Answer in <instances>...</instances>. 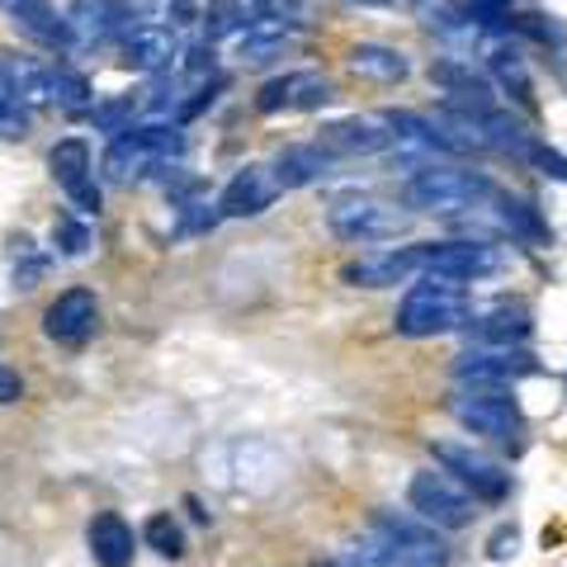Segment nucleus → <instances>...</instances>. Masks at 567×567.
Returning <instances> with one entry per match:
<instances>
[{
	"instance_id": "nucleus-1",
	"label": "nucleus",
	"mask_w": 567,
	"mask_h": 567,
	"mask_svg": "<svg viewBox=\"0 0 567 567\" xmlns=\"http://www.w3.org/2000/svg\"><path fill=\"white\" fill-rule=\"evenodd\" d=\"M468 293L458 279H440V275H425L421 284L402 293V303L393 312V331L406 336V341H425V336H445L468 327Z\"/></svg>"
},
{
	"instance_id": "nucleus-2",
	"label": "nucleus",
	"mask_w": 567,
	"mask_h": 567,
	"mask_svg": "<svg viewBox=\"0 0 567 567\" xmlns=\"http://www.w3.org/2000/svg\"><path fill=\"white\" fill-rule=\"evenodd\" d=\"M492 181L477 171H450V166H421L412 181H406L402 199L406 208L431 213V218H454V213H468L483 199H492Z\"/></svg>"
},
{
	"instance_id": "nucleus-3",
	"label": "nucleus",
	"mask_w": 567,
	"mask_h": 567,
	"mask_svg": "<svg viewBox=\"0 0 567 567\" xmlns=\"http://www.w3.org/2000/svg\"><path fill=\"white\" fill-rule=\"evenodd\" d=\"M450 412L458 416V425H468L473 435H487V440H516L525 431L520 402L502 383H464L450 398Z\"/></svg>"
},
{
	"instance_id": "nucleus-4",
	"label": "nucleus",
	"mask_w": 567,
	"mask_h": 567,
	"mask_svg": "<svg viewBox=\"0 0 567 567\" xmlns=\"http://www.w3.org/2000/svg\"><path fill=\"white\" fill-rule=\"evenodd\" d=\"M327 227H331V237H341L350 246H369V241H393L406 227V213L369 199V194H341L327 208Z\"/></svg>"
},
{
	"instance_id": "nucleus-5",
	"label": "nucleus",
	"mask_w": 567,
	"mask_h": 567,
	"mask_svg": "<svg viewBox=\"0 0 567 567\" xmlns=\"http://www.w3.org/2000/svg\"><path fill=\"white\" fill-rule=\"evenodd\" d=\"M406 502L421 520H431L440 529H464L473 516H477V496L458 483L454 473H416L412 483H406Z\"/></svg>"
},
{
	"instance_id": "nucleus-6",
	"label": "nucleus",
	"mask_w": 567,
	"mask_h": 567,
	"mask_svg": "<svg viewBox=\"0 0 567 567\" xmlns=\"http://www.w3.org/2000/svg\"><path fill=\"white\" fill-rule=\"evenodd\" d=\"M435 454V464L454 473L458 483H464L477 502H506V492H511V473L496 464V458H487L483 450H473V445H458V440H435L431 445Z\"/></svg>"
},
{
	"instance_id": "nucleus-7",
	"label": "nucleus",
	"mask_w": 567,
	"mask_h": 567,
	"mask_svg": "<svg viewBox=\"0 0 567 567\" xmlns=\"http://www.w3.org/2000/svg\"><path fill=\"white\" fill-rule=\"evenodd\" d=\"M374 535L393 548L406 567H450V544L435 535L431 520H412V516L379 511V516H374Z\"/></svg>"
},
{
	"instance_id": "nucleus-8",
	"label": "nucleus",
	"mask_w": 567,
	"mask_h": 567,
	"mask_svg": "<svg viewBox=\"0 0 567 567\" xmlns=\"http://www.w3.org/2000/svg\"><path fill=\"white\" fill-rule=\"evenodd\" d=\"M529 374H539V360L529 350H520V346L477 341L473 350H464L454 360V379L458 383H502V388H511L516 379H529Z\"/></svg>"
},
{
	"instance_id": "nucleus-9",
	"label": "nucleus",
	"mask_w": 567,
	"mask_h": 567,
	"mask_svg": "<svg viewBox=\"0 0 567 567\" xmlns=\"http://www.w3.org/2000/svg\"><path fill=\"white\" fill-rule=\"evenodd\" d=\"M48 166H52V181L62 185V194L71 199L76 213H100V185H95V156H91V142L85 137H62L58 147L48 152Z\"/></svg>"
},
{
	"instance_id": "nucleus-10",
	"label": "nucleus",
	"mask_w": 567,
	"mask_h": 567,
	"mask_svg": "<svg viewBox=\"0 0 567 567\" xmlns=\"http://www.w3.org/2000/svg\"><path fill=\"white\" fill-rule=\"evenodd\" d=\"M331 100H336V85L322 71H284V76L265 81L256 91V110L260 114H312Z\"/></svg>"
},
{
	"instance_id": "nucleus-11",
	"label": "nucleus",
	"mask_w": 567,
	"mask_h": 567,
	"mask_svg": "<svg viewBox=\"0 0 567 567\" xmlns=\"http://www.w3.org/2000/svg\"><path fill=\"white\" fill-rule=\"evenodd\" d=\"M416 260L425 275L458 279V284H473L492 270H502V256H496L487 241H421Z\"/></svg>"
},
{
	"instance_id": "nucleus-12",
	"label": "nucleus",
	"mask_w": 567,
	"mask_h": 567,
	"mask_svg": "<svg viewBox=\"0 0 567 567\" xmlns=\"http://www.w3.org/2000/svg\"><path fill=\"white\" fill-rule=\"evenodd\" d=\"M0 10L10 14V24L24 33L29 43L52 48V52H66L76 43V29H71L66 14H58L52 0H0Z\"/></svg>"
},
{
	"instance_id": "nucleus-13",
	"label": "nucleus",
	"mask_w": 567,
	"mask_h": 567,
	"mask_svg": "<svg viewBox=\"0 0 567 567\" xmlns=\"http://www.w3.org/2000/svg\"><path fill=\"white\" fill-rule=\"evenodd\" d=\"M181 33H175V24H133L128 33H123V62H128L133 71H147V76H156V71H171L181 66Z\"/></svg>"
},
{
	"instance_id": "nucleus-14",
	"label": "nucleus",
	"mask_w": 567,
	"mask_h": 567,
	"mask_svg": "<svg viewBox=\"0 0 567 567\" xmlns=\"http://www.w3.org/2000/svg\"><path fill=\"white\" fill-rule=\"evenodd\" d=\"M284 194V185L275 181L270 166H241L233 181H227L218 213L223 218H260L265 208H275V199Z\"/></svg>"
},
{
	"instance_id": "nucleus-15",
	"label": "nucleus",
	"mask_w": 567,
	"mask_h": 567,
	"mask_svg": "<svg viewBox=\"0 0 567 567\" xmlns=\"http://www.w3.org/2000/svg\"><path fill=\"white\" fill-rule=\"evenodd\" d=\"M95 327H100V303L91 289H66L43 312V331L62 346H81L85 336H95Z\"/></svg>"
},
{
	"instance_id": "nucleus-16",
	"label": "nucleus",
	"mask_w": 567,
	"mask_h": 567,
	"mask_svg": "<svg viewBox=\"0 0 567 567\" xmlns=\"http://www.w3.org/2000/svg\"><path fill=\"white\" fill-rule=\"evenodd\" d=\"M393 142H398V128L388 114H350L327 128V147L350 156H374V152H388Z\"/></svg>"
},
{
	"instance_id": "nucleus-17",
	"label": "nucleus",
	"mask_w": 567,
	"mask_h": 567,
	"mask_svg": "<svg viewBox=\"0 0 567 567\" xmlns=\"http://www.w3.org/2000/svg\"><path fill=\"white\" fill-rule=\"evenodd\" d=\"M412 270H421L416 246H402V251H369L360 260H350L341 270V279L350 289H388V284L412 279Z\"/></svg>"
},
{
	"instance_id": "nucleus-18",
	"label": "nucleus",
	"mask_w": 567,
	"mask_h": 567,
	"mask_svg": "<svg viewBox=\"0 0 567 567\" xmlns=\"http://www.w3.org/2000/svg\"><path fill=\"white\" fill-rule=\"evenodd\" d=\"M66 20L76 29V43H104L133 29V6L128 0H71Z\"/></svg>"
},
{
	"instance_id": "nucleus-19",
	"label": "nucleus",
	"mask_w": 567,
	"mask_h": 567,
	"mask_svg": "<svg viewBox=\"0 0 567 567\" xmlns=\"http://www.w3.org/2000/svg\"><path fill=\"white\" fill-rule=\"evenodd\" d=\"M270 171L284 189H308L336 171V156H331V147H322V142H293V147H284L275 156Z\"/></svg>"
},
{
	"instance_id": "nucleus-20",
	"label": "nucleus",
	"mask_w": 567,
	"mask_h": 567,
	"mask_svg": "<svg viewBox=\"0 0 567 567\" xmlns=\"http://www.w3.org/2000/svg\"><path fill=\"white\" fill-rule=\"evenodd\" d=\"M431 81L435 85H445V95L454 110H464V114H483V110H496V100H492V85L477 76V71L468 62H458V58H440L431 66Z\"/></svg>"
},
{
	"instance_id": "nucleus-21",
	"label": "nucleus",
	"mask_w": 567,
	"mask_h": 567,
	"mask_svg": "<svg viewBox=\"0 0 567 567\" xmlns=\"http://www.w3.org/2000/svg\"><path fill=\"white\" fill-rule=\"evenodd\" d=\"M85 544H91V558L100 567H133V554H137V539H133V525L118 516V511H100L85 529Z\"/></svg>"
},
{
	"instance_id": "nucleus-22",
	"label": "nucleus",
	"mask_w": 567,
	"mask_h": 567,
	"mask_svg": "<svg viewBox=\"0 0 567 567\" xmlns=\"http://www.w3.org/2000/svg\"><path fill=\"white\" fill-rule=\"evenodd\" d=\"M346 62H350L354 76L379 81V85H398V81L412 76V62H406V52L388 48V43H354L346 52Z\"/></svg>"
},
{
	"instance_id": "nucleus-23",
	"label": "nucleus",
	"mask_w": 567,
	"mask_h": 567,
	"mask_svg": "<svg viewBox=\"0 0 567 567\" xmlns=\"http://www.w3.org/2000/svg\"><path fill=\"white\" fill-rule=\"evenodd\" d=\"M293 39V20H279V14H265V20H251L237 33V58L241 62H270L279 58Z\"/></svg>"
},
{
	"instance_id": "nucleus-24",
	"label": "nucleus",
	"mask_w": 567,
	"mask_h": 567,
	"mask_svg": "<svg viewBox=\"0 0 567 567\" xmlns=\"http://www.w3.org/2000/svg\"><path fill=\"white\" fill-rule=\"evenodd\" d=\"M0 66H6L10 85L20 91V100L29 104V110L52 104V66H39L33 58H14V52H0Z\"/></svg>"
},
{
	"instance_id": "nucleus-25",
	"label": "nucleus",
	"mask_w": 567,
	"mask_h": 567,
	"mask_svg": "<svg viewBox=\"0 0 567 567\" xmlns=\"http://www.w3.org/2000/svg\"><path fill=\"white\" fill-rule=\"evenodd\" d=\"M492 204H496V218H502V227H506L511 237H520L529 246H544L548 241V223L535 213V204L516 199V194H492Z\"/></svg>"
},
{
	"instance_id": "nucleus-26",
	"label": "nucleus",
	"mask_w": 567,
	"mask_h": 567,
	"mask_svg": "<svg viewBox=\"0 0 567 567\" xmlns=\"http://www.w3.org/2000/svg\"><path fill=\"white\" fill-rule=\"evenodd\" d=\"M529 331H535V322H529L525 308H496L487 317H477V327H473V336L487 346H520L529 341Z\"/></svg>"
},
{
	"instance_id": "nucleus-27",
	"label": "nucleus",
	"mask_w": 567,
	"mask_h": 567,
	"mask_svg": "<svg viewBox=\"0 0 567 567\" xmlns=\"http://www.w3.org/2000/svg\"><path fill=\"white\" fill-rule=\"evenodd\" d=\"M416 20L431 29V33H445V39H454V33H468V10L454 6V0H412Z\"/></svg>"
},
{
	"instance_id": "nucleus-28",
	"label": "nucleus",
	"mask_w": 567,
	"mask_h": 567,
	"mask_svg": "<svg viewBox=\"0 0 567 567\" xmlns=\"http://www.w3.org/2000/svg\"><path fill=\"white\" fill-rule=\"evenodd\" d=\"M492 76L502 81V91L516 104L535 110V85H529V71H525V62L516 58V52H492Z\"/></svg>"
},
{
	"instance_id": "nucleus-29",
	"label": "nucleus",
	"mask_w": 567,
	"mask_h": 567,
	"mask_svg": "<svg viewBox=\"0 0 567 567\" xmlns=\"http://www.w3.org/2000/svg\"><path fill=\"white\" fill-rule=\"evenodd\" d=\"M91 81L81 76V71H71V66H52V104L66 114H81V110H91Z\"/></svg>"
},
{
	"instance_id": "nucleus-30",
	"label": "nucleus",
	"mask_w": 567,
	"mask_h": 567,
	"mask_svg": "<svg viewBox=\"0 0 567 567\" xmlns=\"http://www.w3.org/2000/svg\"><path fill=\"white\" fill-rule=\"evenodd\" d=\"M0 137H14V142L29 137V104L10 85L6 66H0Z\"/></svg>"
},
{
	"instance_id": "nucleus-31",
	"label": "nucleus",
	"mask_w": 567,
	"mask_h": 567,
	"mask_svg": "<svg viewBox=\"0 0 567 567\" xmlns=\"http://www.w3.org/2000/svg\"><path fill=\"white\" fill-rule=\"evenodd\" d=\"M142 539H147V548H156L162 558H181L185 554V529H181V520H175L171 511H156V516L147 520V529H142Z\"/></svg>"
},
{
	"instance_id": "nucleus-32",
	"label": "nucleus",
	"mask_w": 567,
	"mask_h": 567,
	"mask_svg": "<svg viewBox=\"0 0 567 567\" xmlns=\"http://www.w3.org/2000/svg\"><path fill=\"white\" fill-rule=\"evenodd\" d=\"M336 563H341V567H406L379 535L374 539H360V544H346V554L336 558Z\"/></svg>"
},
{
	"instance_id": "nucleus-33",
	"label": "nucleus",
	"mask_w": 567,
	"mask_h": 567,
	"mask_svg": "<svg viewBox=\"0 0 567 567\" xmlns=\"http://www.w3.org/2000/svg\"><path fill=\"white\" fill-rule=\"evenodd\" d=\"M14 279H20V289H33L43 275H48V256L39 251V241H29V237H20L14 241Z\"/></svg>"
},
{
	"instance_id": "nucleus-34",
	"label": "nucleus",
	"mask_w": 567,
	"mask_h": 567,
	"mask_svg": "<svg viewBox=\"0 0 567 567\" xmlns=\"http://www.w3.org/2000/svg\"><path fill=\"white\" fill-rule=\"evenodd\" d=\"M52 237H58V246H62V256H85L91 251V227H85L76 213H62L58 218V227H52Z\"/></svg>"
},
{
	"instance_id": "nucleus-35",
	"label": "nucleus",
	"mask_w": 567,
	"mask_h": 567,
	"mask_svg": "<svg viewBox=\"0 0 567 567\" xmlns=\"http://www.w3.org/2000/svg\"><path fill=\"white\" fill-rule=\"evenodd\" d=\"M208 33L213 39H223V33H241L246 29V6H237V0H218V6H208Z\"/></svg>"
},
{
	"instance_id": "nucleus-36",
	"label": "nucleus",
	"mask_w": 567,
	"mask_h": 567,
	"mask_svg": "<svg viewBox=\"0 0 567 567\" xmlns=\"http://www.w3.org/2000/svg\"><path fill=\"white\" fill-rule=\"evenodd\" d=\"M525 162L535 166L539 175H548V181H563V185H567V156H563V152H554V147H544V142H535V147L525 152Z\"/></svg>"
},
{
	"instance_id": "nucleus-37",
	"label": "nucleus",
	"mask_w": 567,
	"mask_h": 567,
	"mask_svg": "<svg viewBox=\"0 0 567 567\" xmlns=\"http://www.w3.org/2000/svg\"><path fill=\"white\" fill-rule=\"evenodd\" d=\"M91 118H95V128H104V133H123V128H133V100H110V104H100V110H91Z\"/></svg>"
},
{
	"instance_id": "nucleus-38",
	"label": "nucleus",
	"mask_w": 567,
	"mask_h": 567,
	"mask_svg": "<svg viewBox=\"0 0 567 567\" xmlns=\"http://www.w3.org/2000/svg\"><path fill=\"white\" fill-rule=\"evenodd\" d=\"M516 29L529 33V39H539V43H563V29L554 14H516Z\"/></svg>"
},
{
	"instance_id": "nucleus-39",
	"label": "nucleus",
	"mask_w": 567,
	"mask_h": 567,
	"mask_svg": "<svg viewBox=\"0 0 567 567\" xmlns=\"http://www.w3.org/2000/svg\"><path fill=\"white\" fill-rule=\"evenodd\" d=\"M516 544H520V535H516V529H496V535H492V544H487V554H492L496 563H502V558H511V554H516Z\"/></svg>"
},
{
	"instance_id": "nucleus-40",
	"label": "nucleus",
	"mask_w": 567,
	"mask_h": 567,
	"mask_svg": "<svg viewBox=\"0 0 567 567\" xmlns=\"http://www.w3.org/2000/svg\"><path fill=\"white\" fill-rule=\"evenodd\" d=\"M20 393H24L20 374H10V369L0 364V402H20Z\"/></svg>"
},
{
	"instance_id": "nucleus-41",
	"label": "nucleus",
	"mask_w": 567,
	"mask_h": 567,
	"mask_svg": "<svg viewBox=\"0 0 567 567\" xmlns=\"http://www.w3.org/2000/svg\"><path fill=\"white\" fill-rule=\"evenodd\" d=\"M350 6H398V0H350Z\"/></svg>"
}]
</instances>
